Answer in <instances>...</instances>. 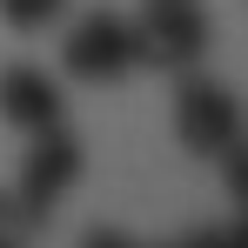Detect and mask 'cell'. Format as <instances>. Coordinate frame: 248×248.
I'll use <instances>...</instances> for the list:
<instances>
[{
	"label": "cell",
	"mask_w": 248,
	"mask_h": 248,
	"mask_svg": "<svg viewBox=\"0 0 248 248\" xmlns=\"http://www.w3.org/2000/svg\"><path fill=\"white\" fill-rule=\"evenodd\" d=\"M174 134H181V148L188 155H228L235 141H242V108H235V94L228 87L202 81L195 67L181 74V87H174Z\"/></svg>",
	"instance_id": "1"
},
{
	"label": "cell",
	"mask_w": 248,
	"mask_h": 248,
	"mask_svg": "<svg viewBox=\"0 0 248 248\" xmlns=\"http://www.w3.org/2000/svg\"><path fill=\"white\" fill-rule=\"evenodd\" d=\"M221 161H228V195H235V202H248V148L235 141V148H228Z\"/></svg>",
	"instance_id": "8"
},
{
	"label": "cell",
	"mask_w": 248,
	"mask_h": 248,
	"mask_svg": "<svg viewBox=\"0 0 248 248\" xmlns=\"http://www.w3.org/2000/svg\"><path fill=\"white\" fill-rule=\"evenodd\" d=\"M235 235H242V242H248V215H242V228H235Z\"/></svg>",
	"instance_id": "9"
},
{
	"label": "cell",
	"mask_w": 248,
	"mask_h": 248,
	"mask_svg": "<svg viewBox=\"0 0 248 248\" xmlns=\"http://www.w3.org/2000/svg\"><path fill=\"white\" fill-rule=\"evenodd\" d=\"M81 168H87L81 141L54 121V127H41V141L27 148V161H20V188H14V195H20V202L47 221V215H54V202H61V195L81 181Z\"/></svg>",
	"instance_id": "4"
},
{
	"label": "cell",
	"mask_w": 248,
	"mask_h": 248,
	"mask_svg": "<svg viewBox=\"0 0 248 248\" xmlns=\"http://www.w3.org/2000/svg\"><path fill=\"white\" fill-rule=\"evenodd\" d=\"M61 61H67L74 81H121V74L141 67V34L121 14H81L67 47H61Z\"/></svg>",
	"instance_id": "2"
},
{
	"label": "cell",
	"mask_w": 248,
	"mask_h": 248,
	"mask_svg": "<svg viewBox=\"0 0 248 248\" xmlns=\"http://www.w3.org/2000/svg\"><path fill=\"white\" fill-rule=\"evenodd\" d=\"M134 34H141V61L148 67L188 74L208 54V14H202V0H148V14L134 20Z\"/></svg>",
	"instance_id": "3"
},
{
	"label": "cell",
	"mask_w": 248,
	"mask_h": 248,
	"mask_svg": "<svg viewBox=\"0 0 248 248\" xmlns=\"http://www.w3.org/2000/svg\"><path fill=\"white\" fill-rule=\"evenodd\" d=\"M41 228V215L20 202V195H0V248H14V242H27Z\"/></svg>",
	"instance_id": "7"
},
{
	"label": "cell",
	"mask_w": 248,
	"mask_h": 248,
	"mask_svg": "<svg viewBox=\"0 0 248 248\" xmlns=\"http://www.w3.org/2000/svg\"><path fill=\"white\" fill-rule=\"evenodd\" d=\"M0 121L7 127H27V134H41V127L61 121V87H54V74L47 67H7L0 74Z\"/></svg>",
	"instance_id": "5"
},
{
	"label": "cell",
	"mask_w": 248,
	"mask_h": 248,
	"mask_svg": "<svg viewBox=\"0 0 248 248\" xmlns=\"http://www.w3.org/2000/svg\"><path fill=\"white\" fill-rule=\"evenodd\" d=\"M61 7H67V0H0V20H7L14 34H34L47 20H61Z\"/></svg>",
	"instance_id": "6"
}]
</instances>
